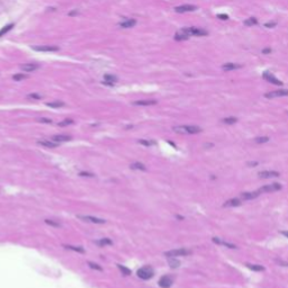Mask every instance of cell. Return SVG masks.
I'll return each mask as SVG.
<instances>
[{
    "label": "cell",
    "instance_id": "obj_31",
    "mask_svg": "<svg viewBox=\"0 0 288 288\" xmlns=\"http://www.w3.org/2000/svg\"><path fill=\"white\" fill-rule=\"evenodd\" d=\"M138 143L144 145V146H152V145H156V142L152 141V140H144V138H141L138 140Z\"/></svg>",
    "mask_w": 288,
    "mask_h": 288
},
{
    "label": "cell",
    "instance_id": "obj_4",
    "mask_svg": "<svg viewBox=\"0 0 288 288\" xmlns=\"http://www.w3.org/2000/svg\"><path fill=\"white\" fill-rule=\"evenodd\" d=\"M182 32H185L186 34H188L189 36H207L208 32L203 28H198V27H188V28H182Z\"/></svg>",
    "mask_w": 288,
    "mask_h": 288
},
{
    "label": "cell",
    "instance_id": "obj_3",
    "mask_svg": "<svg viewBox=\"0 0 288 288\" xmlns=\"http://www.w3.org/2000/svg\"><path fill=\"white\" fill-rule=\"evenodd\" d=\"M191 253L190 250L188 249H185V248H180V249H176V250H170L165 252V256L169 258H177V257H186L189 256Z\"/></svg>",
    "mask_w": 288,
    "mask_h": 288
},
{
    "label": "cell",
    "instance_id": "obj_42",
    "mask_svg": "<svg viewBox=\"0 0 288 288\" xmlns=\"http://www.w3.org/2000/svg\"><path fill=\"white\" fill-rule=\"evenodd\" d=\"M38 122H41V123H45V124H51V123H52V121H51L50 118H44V117L38 118Z\"/></svg>",
    "mask_w": 288,
    "mask_h": 288
},
{
    "label": "cell",
    "instance_id": "obj_18",
    "mask_svg": "<svg viewBox=\"0 0 288 288\" xmlns=\"http://www.w3.org/2000/svg\"><path fill=\"white\" fill-rule=\"evenodd\" d=\"M39 68V65L36 63H26V64L21 65V69L25 72H33V71L37 70Z\"/></svg>",
    "mask_w": 288,
    "mask_h": 288
},
{
    "label": "cell",
    "instance_id": "obj_13",
    "mask_svg": "<svg viewBox=\"0 0 288 288\" xmlns=\"http://www.w3.org/2000/svg\"><path fill=\"white\" fill-rule=\"evenodd\" d=\"M259 177L260 178H262V179H269V178H277V177H279L280 174L278 172V171H261V172H259Z\"/></svg>",
    "mask_w": 288,
    "mask_h": 288
},
{
    "label": "cell",
    "instance_id": "obj_48",
    "mask_svg": "<svg viewBox=\"0 0 288 288\" xmlns=\"http://www.w3.org/2000/svg\"><path fill=\"white\" fill-rule=\"evenodd\" d=\"M284 234H285L286 236H288V232H284Z\"/></svg>",
    "mask_w": 288,
    "mask_h": 288
},
{
    "label": "cell",
    "instance_id": "obj_45",
    "mask_svg": "<svg viewBox=\"0 0 288 288\" xmlns=\"http://www.w3.org/2000/svg\"><path fill=\"white\" fill-rule=\"evenodd\" d=\"M270 53H271L270 47H267V49H263V50H262V54H270Z\"/></svg>",
    "mask_w": 288,
    "mask_h": 288
},
{
    "label": "cell",
    "instance_id": "obj_30",
    "mask_svg": "<svg viewBox=\"0 0 288 288\" xmlns=\"http://www.w3.org/2000/svg\"><path fill=\"white\" fill-rule=\"evenodd\" d=\"M65 249H69V250L76 251V252L79 253H85V249L82 247H74V245H63Z\"/></svg>",
    "mask_w": 288,
    "mask_h": 288
},
{
    "label": "cell",
    "instance_id": "obj_43",
    "mask_svg": "<svg viewBox=\"0 0 288 288\" xmlns=\"http://www.w3.org/2000/svg\"><path fill=\"white\" fill-rule=\"evenodd\" d=\"M277 25L276 21H270V23H266L265 27H268V28H271V27H275Z\"/></svg>",
    "mask_w": 288,
    "mask_h": 288
},
{
    "label": "cell",
    "instance_id": "obj_37",
    "mask_svg": "<svg viewBox=\"0 0 288 288\" xmlns=\"http://www.w3.org/2000/svg\"><path fill=\"white\" fill-rule=\"evenodd\" d=\"M73 124V121L72 119H64V121H62V122H60L59 124H58V126H60V127H65V126H69V125H72Z\"/></svg>",
    "mask_w": 288,
    "mask_h": 288
},
{
    "label": "cell",
    "instance_id": "obj_26",
    "mask_svg": "<svg viewBox=\"0 0 288 288\" xmlns=\"http://www.w3.org/2000/svg\"><path fill=\"white\" fill-rule=\"evenodd\" d=\"M247 266L249 269H251V270L253 271H263L265 270V267L261 265H252V263H247Z\"/></svg>",
    "mask_w": 288,
    "mask_h": 288
},
{
    "label": "cell",
    "instance_id": "obj_34",
    "mask_svg": "<svg viewBox=\"0 0 288 288\" xmlns=\"http://www.w3.org/2000/svg\"><path fill=\"white\" fill-rule=\"evenodd\" d=\"M28 78V76L27 74H24V73H17V74H14L12 76V79L15 80V81H21V80H25Z\"/></svg>",
    "mask_w": 288,
    "mask_h": 288
},
{
    "label": "cell",
    "instance_id": "obj_12",
    "mask_svg": "<svg viewBox=\"0 0 288 288\" xmlns=\"http://www.w3.org/2000/svg\"><path fill=\"white\" fill-rule=\"evenodd\" d=\"M37 144L41 146L47 147V149H55L59 146V143H56L52 140H39V141H37Z\"/></svg>",
    "mask_w": 288,
    "mask_h": 288
},
{
    "label": "cell",
    "instance_id": "obj_21",
    "mask_svg": "<svg viewBox=\"0 0 288 288\" xmlns=\"http://www.w3.org/2000/svg\"><path fill=\"white\" fill-rule=\"evenodd\" d=\"M259 191H253V193H242L241 194V198L243 200H251L254 199L259 196Z\"/></svg>",
    "mask_w": 288,
    "mask_h": 288
},
{
    "label": "cell",
    "instance_id": "obj_9",
    "mask_svg": "<svg viewBox=\"0 0 288 288\" xmlns=\"http://www.w3.org/2000/svg\"><path fill=\"white\" fill-rule=\"evenodd\" d=\"M33 50L37 51V52H58L60 49L53 45H41V46H34Z\"/></svg>",
    "mask_w": 288,
    "mask_h": 288
},
{
    "label": "cell",
    "instance_id": "obj_23",
    "mask_svg": "<svg viewBox=\"0 0 288 288\" xmlns=\"http://www.w3.org/2000/svg\"><path fill=\"white\" fill-rule=\"evenodd\" d=\"M240 205H241V200L238 198H233V199H230L224 203V207H236Z\"/></svg>",
    "mask_w": 288,
    "mask_h": 288
},
{
    "label": "cell",
    "instance_id": "obj_11",
    "mask_svg": "<svg viewBox=\"0 0 288 288\" xmlns=\"http://www.w3.org/2000/svg\"><path fill=\"white\" fill-rule=\"evenodd\" d=\"M51 140L56 143H63V142H68L72 140V136L71 135H67V134H56V135H53L51 137Z\"/></svg>",
    "mask_w": 288,
    "mask_h": 288
},
{
    "label": "cell",
    "instance_id": "obj_38",
    "mask_svg": "<svg viewBox=\"0 0 288 288\" xmlns=\"http://www.w3.org/2000/svg\"><path fill=\"white\" fill-rule=\"evenodd\" d=\"M88 266L91 268V269H94V270H97V271H103V268L100 267L99 265H97V263H94V262H88Z\"/></svg>",
    "mask_w": 288,
    "mask_h": 288
},
{
    "label": "cell",
    "instance_id": "obj_32",
    "mask_svg": "<svg viewBox=\"0 0 288 288\" xmlns=\"http://www.w3.org/2000/svg\"><path fill=\"white\" fill-rule=\"evenodd\" d=\"M45 224H47V225H50V226H53V227H62L61 223H59V222H56V221L54 220H49V218H46V220H44Z\"/></svg>",
    "mask_w": 288,
    "mask_h": 288
},
{
    "label": "cell",
    "instance_id": "obj_22",
    "mask_svg": "<svg viewBox=\"0 0 288 288\" xmlns=\"http://www.w3.org/2000/svg\"><path fill=\"white\" fill-rule=\"evenodd\" d=\"M136 21L135 19H126L125 21H121L118 24V26L122 27V28H131V27L135 26Z\"/></svg>",
    "mask_w": 288,
    "mask_h": 288
},
{
    "label": "cell",
    "instance_id": "obj_27",
    "mask_svg": "<svg viewBox=\"0 0 288 288\" xmlns=\"http://www.w3.org/2000/svg\"><path fill=\"white\" fill-rule=\"evenodd\" d=\"M117 268L121 270L122 275H124V276H131L132 275V271H131V269H128L127 267H125V266H122V265H117Z\"/></svg>",
    "mask_w": 288,
    "mask_h": 288
},
{
    "label": "cell",
    "instance_id": "obj_8",
    "mask_svg": "<svg viewBox=\"0 0 288 288\" xmlns=\"http://www.w3.org/2000/svg\"><path fill=\"white\" fill-rule=\"evenodd\" d=\"M172 284H174V279H172V277L169 276V275L162 276L159 280V286L161 288H170L171 286H172Z\"/></svg>",
    "mask_w": 288,
    "mask_h": 288
},
{
    "label": "cell",
    "instance_id": "obj_16",
    "mask_svg": "<svg viewBox=\"0 0 288 288\" xmlns=\"http://www.w3.org/2000/svg\"><path fill=\"white\" fill-rule=\"evenodd\" d=\"M158 104V101L154 99H144V100H136L133 103V105L135 106H152V105H156Z\"/></svg>",
    "mask_w": 288,
    "mask_h": 288
},
{
    "label": "cell",
    "instance_id": "obj_15",
    "mask_svg": "<svg viewBox=\"0 0 288 288\" xmlns=\"http://www.w3.org/2000/svg\"><path fill=\"white\" fill-rule=\"evenodd\" d=\"M117 80H118L117 77L114 76V74H105V76H104L103 83L107 86H114L115 83L117 82Z\"/></svg>",
    "mask_w": 288,
    "mask_h": 288
},
{
    "label": "cell",
    "instance_id": "obj_40",
    "mask_svg": "<svg viewBox=\"0 0 288 288\" xmlns=\"http://www.w3.org/2000/svg\"><path fill=\"white\" fill-rule=\"evenodd\" d=\"M28 98L34 99V100H39V99H42V96L38 94H30L28 95Z\"/></svg>",
    "mask_w": 288,
    "mask_h": 288
},
{
    "label": "cell",
    "instance_id": "obj_41",
    "mask_svg": "<svg viewBox=\"0 0 288 288\" xmlns=\"http://www.w3.org/2000/svg\"><path fill=\"white\" fill-rule=\"evenodd\" d=\"M79 174L81 177H88V178H94V177H95L94 174H90V172H85V171H81Z\"/></svg>",
    "mask_w": 288,
    "mask_h": 288
},
{
    "label": "cell",
    "instance_id": "obj_35",
    "mask_svg": "<svg viewBox=\"0 0 288 288\" xmlns=\"http://www.w3.org/2000/svg\"><path fill=\"white\" fill-rule=\"evenodd\" d=\"M169 265L171 268H178L180 266V262L176 260V258H169Z\"/></svg>",
    "mask_w": 288,
    "mask_h": 288
},
{
    "label": "cell",
    "instance_id": "obj_10",
    "mask_svg": "<svg viewBox=\"0 0 288 288\" xmlns=\"http://www.w3.org/2000/svg\"><path fill=\"white\" fill-rule=\"evenodd\" d=\"M262 77H263V79H265L266 81H268V82H271V83H273V85H276V86H281L282 85V82L280 81V80H278L276 77L273 76V74H271L270 72H268V71L263 72Z\"/></svg>",
    "mask_w": 288,
    "mask_h": 288
},
{
    "label": "cell",
    "instance_id": "obj_5",
    "mask_svg": "<svg viewBox=\"0 0 288 288\" xmlns=\"http://www.w3.org/2000/svg\"><path fill=\"white\" fill-rule=\"evenodd\" d=\"M77 217L79 218V220L83 221V222H88V223H92V224H105L106 223V220L99 218V217H95V216H90V215H78Z\"/></svg>",
    "mask_w": 288,
    "mask_h": 288
},
{
    "label": "cell",
    "instance_id": "obj_24",
    "mask_svg": "<svg viewBox=\"0 0 288 288\" xmlns=\"http://www.w3.org/2000/svg\"><path fill=\"white\" fill-rule=\"evenodd\" d=\"M129 168L133 170H138V171H146V167L141 163V162H133L129 165Z\"/></svg>",
    "mask_w": 288,
    "mask_h": 288
},
{
    "label": "cell",
    "instance_id": "obj_46",
    "mask_svg": "<svg viewBox=\"0 0 288 288\" xmlns=\"http://www.w3.org/2000/svg\"><path fill=\"white\" fill-rule=\"evenodd\" d=\"M278 263H280V265H282V266H285V267H287L288 266V262H284V261H281V260H276Z\"/></svg>",
    "mask_w": 288,
    "mask_h": 288
},
{
    "label": "cell",
    "instance_id": "obj_14",
    "mask_svg": "<svg viewBox=\"0 0 288 288\" xmlns=\"http://www.w3.org/2000/svg\"><path fill=\"white\" fill-rule=\"evenodd\" d=\"M197 9V7L194 6V5H181V6H178L174 8L177 12H195Z\"/></svg>",
    "mask_w": 288,
    "mask_h": 288
},
{
    "label": "cell",
    "instance_id": "obj_20",
    "mask_svg": "<svg viewBox=\"0 0 288 288\" xmlns=\"http://www.w3.org/2000/svg\"><path fill=\"white\" fill-rule=\"evenodd\" d=\"M95 244H97L98 247H100V248H104V247H107V245H113V241L108 238H103V239H99V240H96V241H95Z\"/></svg>",
    "mask_w": 288,
    "mask_h": 288
},
{
    "label": "cell",
    "instance_id": "obj_28",
    "mask_svg": "<svg viewBox=\"0 0 288 288\" xmlns=\"http://www.w3.org/2000/svg\"><path fill=\"white\" fill-rule=\"evenodd\" d=\"M257 24H258V19H257L256 17H250L244 21V25H245V26H249V27L254 26Z\"/></svg>",
    "mask_w": 288,
    "mask_h": 288
},
{
    "label": "cell",
    "instance_id": "obj_47",
    "mask_svg": "<svg viewBox=\"0 0 288 288\" xmlns=\"http://www.w3.org/2000/svg\"><path fill=\"white\" fill-rule=\"evenodd\" d=\"M74 14H78V12H70V15H74Z\"/></svg>",
    "mask_w": 288,
    "mask_h": 288
},
{
    "label": "cell",
    "instance_id": "obj_2",
    "mask_svg": "<svg viewBox=\"0 0 288 288\" xmlns=\"http://www.w3.org/2000/svg\"><path fill=\"white\" fill-rule=\"evenodd\" d=\"M136 273H137L138 278H141L142 280H149L154 276V270L150 266H145V267L140 268Z\"/></svg>",
    "mask_w": 288,
    "mask_h": 288
},
{
    "label": "cell",
    "instance_id": "obj_39",
    "mask_svg": "<svg viewBox=\"0 0 288 288\" xmlns=\"http://www.w3.org/2000/svg\"><path fill=\"white\" fill-rule=\"evenodd\" d=\"M269 141V137L268 136H262V137H256L254 138V142L256 143H266V142Z\"/></svg>",
    "mask_w": 288,
    "mask_h": 288
},
{
    "label": "cell",
    "instance_id": "obj_25",
    "mask_svg": "<svg viewBox=\"0 0 288 288\" xmlns=\"http://www.w3.org/2000/svg\"><path fill=\"white\" fill-rule=\"evenodd\" d=\"M188 38H189L188 34H186V33L182 32V30H180L179 33H177L176 35H174V39H176V41H186V39H188Z\"/></svg>",
    "mask_w": 288,
    "mask_h": 288
},
{
    "label": "cell",
    "instance_id": "obj_7",
    "mask_svg": "<svg viewBox=\"0 0 288 288\" xmlns=\"http://www.w3.org/2000/svg\"><path fill=\"white\" fill-rule=\"evenodd\" d=\"M288 96V89H280V90H275L271 92L265 94L266 98H277V97H287Z\"/></svg>",
    "mask_w": 288,
    "mask_h": 288
},
{
    "label": "cell",
    "instance_id": "obj_33",
    "mask_svg": "<svg viewBox=\"0 0 288 288\" xmlns=\"http://www.w3.org/2000/svg\"><path fill=\"white\" fill-rule=\"evenodd\" d=\"M12 27H14V24H9V25H7V26L2 27V28L0 30V37H1V36H3L5 34H7L9 30H12Z\"/></svg>",
    "mask_w": 288,
    "mask_h": 288
},
{
    "label": "cell",
    "instance_id": "obj_1",
    "mask_svg": "<svg viewBox=\"0 0 288 288\" xmlns=\"http://www.w3.org/2000/svg\"><path fill=\"white\" fill-rule=\"evenodd\" d=\"M174 131L180 134H198L202 132V128L196 125H181V126H174Z\"/></svg>",
    "mask_w": 288,
    "mask_h": 288
},
{
    "label": "cell",
    "instance_id": "obj_17",
    "mask_svg": "<svg viewBox=\"0 0 288 288\" xmlns=\"http://www.w3.org/2000/svg\"><path fill=\"white\" fill-rule=\"evenodd\" d=\"M242 65L239 64V63H232V62H229V63H225V64L222 65V69L224 71H232V70H238V69H241Z\"/></svg>",
    "mask_w": 288,
    "mask_h": 288
},
{
    "label": "cell",
    "instance_id": "obj_36",
    "mask_svg": "<svg viewBox=\"0 0 288 288\" xmlns=\"http://www.w3.org/2000/svg\"><path fill=\"white\" fill-rule=\"evenodd\" d=\"M223 123H225V124H229V125H232V124H234V123H236L238 122V118L236 117H226V118H224L223 121Z\"/></svg>",
    "mask_w": 288,
    "mask_h": 288
},
{
    "label": "cell",
    "instance_id": "obj_44",
    "mask_svg": "<svg viewBox=\"0 0 288 288\" xmlns=\"http://www.w3.org/2000/svg\"><path fill=\"white\" fill-rule=\"evenodd\" d=\"M220 19H223V21H226V19H229V16L227 15H224V14H220V15L217 16Z\"/></svg>",
    "mask_w": 288,
    "mask_h": 288
},
{
    "label": "cell",
    "instance_id": "obj_6",
    "mask_svg": "<svg viewBox=\"0 0 288 288\" xmlns=\"http://www.w3.org/2000/svg\"><path fill=\"white\" fill-rule=\"evenodd\" d=\"M281 189V185L280 183H277V182H273L270 185H266L263 187L259 189V193H273V191H278Z\"/></svg>",
    "mask_w": 288,
    "mask_h": 288
},
{
    "label": "cell",
    "instance_id": "obj_29",
    "mask_svg": "<svg viewBox=\"0 0 288 288\" xmlns=\"http://www.w3.org/2000/svg\"><path fill=\"white\" fill-rule=\"evenodd\" d=\"M46 106L51 107V108H61L64 106L63 101H52V103H46Z\"/></svg>",
    "mask_w": 288,
    "mask_h": 288
},
{
    "label": "cell",
    "instance_id": "obj_19",
    "mask_svg": "<svg viewBox=\"0 0 288 288\" xmlns=\"http://www.w3.org/2000/svg\"><path fill=\"white\" fill-rule=\"evenodd\" d=\"M212 241L216 244H220V245H224V247L229 248V249H235V248H236L235 247V244L230 243V242H226V241H223V240H221L220 238H213Z\"/></svg>",
    "mask_w": 288,
    "mask_h": 288
}]
</instances>
